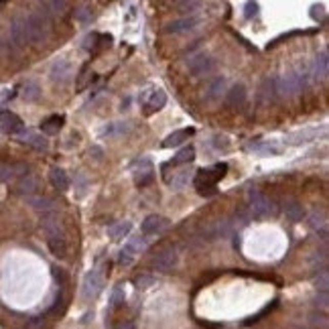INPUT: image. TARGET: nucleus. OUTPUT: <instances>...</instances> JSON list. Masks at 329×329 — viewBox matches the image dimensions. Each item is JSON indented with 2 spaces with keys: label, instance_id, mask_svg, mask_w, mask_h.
Returning <instances> with one entry per match:
<instances>
[{
  "label": "nucleus",
  "instance_id": "1",
  "mask_svg": "<svg viewBox=\"0 0 329 329\" xmlns=\"http://www.w3.org/2000/svg\"><path fill=\"white\" fill-rule=\"evenodd\" d=\"M225 173H228V164L225 163H218L214 164L212 169H201V171H197V175H195L197 193L203 195V197L216 195V193H218V181L225 177Z\"/></svg>",
  "mask_w": 329,
  "mask_h": 329
},
{
  "label": "nucleus",
  "instance_id": "2",
  "mask_svg": "<svg viewBox=\"0 0 329 329\" xmlns=\"http://www.w3.org/2000/svg\"><path fill=\"white\" fill-rule=\"evenodd\" d=\"M27 25V41L33 45H43L49 39L51 33V25L49 18L45 16V12H33L25 18Z\"/></svg>",
  "mask_w": 329,
  "mask_h": 329
},
{
  "label": "nucleus",
  "instance_id": "3",
  "mask_svg": "<svg viewBox=\"0 0 329 329\" xmlns=\"http://www.w3.org/2000/svg\"><path fill=\"white\" fill-rule=\"evenodd\" d=\"M273 88H274V98H295L305 86L301 84V79L297 77L295 71L291 73H282L273 77Z\"/></svg>",
  "mask_w": 329,
  "mask_h": 329
},
{
  "label": "nucleus",
  "instance_id": "4",
  "mask_svg": "<svg viewBox=\"0 0 329 329\" xmlns=\"http://www.w3.org/2000/svg\"><path fill=\"white\" fill-rule=\"evenodd\" d=\"M248 201H250V212L256 218H266L274 214V203L271 197H266L264 193H260L258 189H250L248 191Z\"/></svg>",
  "mask_w": 329,
  "mask_h": 329
},
{
  "label": "nucleus",
  "instance_id": "5",
  "mask_svg": "<svg viewBox=\"0 0 329 329\" xmlns=\"http://www.w3.org/2000/svg\"><path fill=\"white\" fill-rule=\"evenodd\" d=\"M73 75H75V71H73V63L69 59H57L53 63V67H51V73H49L51 81H53L55 86H59V88L69 86Z\"/></svg>",
  "mask_w": 329,
  "mask_h": 329
},
{
  "label": "nucleus",
  "instance_id": "6",
  "mask_svg": "<svg viewBox=\"0 0 329 329\" xmlns=\"http://www.w3.org/2000/svg\"><path fill=\"white\" fill-rule=\"evenodd\" d=\"M104 278H106V273L100 266L86 274V278H84V299H88V301L96 299L104 289Z\"/></svg>",
  "mask_w": 329,
  "mask_h": 329
},
{
  "label": "nucleus",
  "instance_id": "7",
  "mask_svg": "<svg viewBox=\"0 0 329 329\" xmlns=\"http://www.w3.org/2000/svg\"><path fill=\"white\" fill-rule=\"evenodd\" d=\"M177 260H179L177 248L167 246L163 250H159L157 256L153 258V269L159 271V273H171V271L177 266Z\"/></svg>",
  "mask_w": 329,
  "mask_h": 329
},
{
  "label": "nucleus",
  "instance_id": "8",
  "mask_svg": "<svg viewBox=\"0 0 329 329\" xmlns=\"http://www.w3.org/2000/svg\"><path fill=\"white\" fill-rule=\"evenodd\" d=\"M132 175H134V183L138 187H147L153 183L155 179V169H153V163L149 159H138L132 163Z\"/></svg>",
  "mask_w": 329,
  "mask_h": 329
},
{
  "label": "nucleus",
  "instance_id": "9",
  "mask_svg": "<svg viewBox=\"0 0 329 329\" xmlns=\"http://www.w3.org/2000/svg\"><path fill=\"white\" fill-rule=\"evenodd\" d=\"M214 67H216V61L210 55H195L187 61V69L193 77H205L214 71Z\"/></svg>",
  "mask_w": 329,
  "mask_h": 329
},
{
  "label": "nucleus",
  "instance_id": "10",
  "mask_svg": "<svg viewBox=\"0 0 329 329\" xmlns=\"http://www.w3.org/2000/svg\"><path fill=\"white\" fill-rule=\"evenodd\" d=\"M0 130L6 134H20L25 130V124L14 112L4 110V112H0Z\"/></svg>",
  "mask_w": 329,
  "mask_h": 329
},
{
  "label": "nucleus",
  "instance_id": "11",
  "mask_svg": "<svg viewBox=\"0 0 329 329\" xmlns=\"http://www.w3.org/2000/svg\"><path fill=\"white\" fill-rule=\"evenodd\" d=\"M41 228L49 234V238H63V234H65V228H63L59 216H57V214H51V212L41 218Z\"/></svg>",
  "mask_w": 329,
  "mask_h": 329
},
{
  "label": "nucleus",
  "instance_id": "12",
  "mask_svg": "<svg viewBox=\"0 0 329 329\" xmlns=\"http://www.w3.org/2000/svg\"><path fill=\"white\" fill-rule=\"evenodd\" d=\"M10 39H12V43H14L16 47H23V45L29 43V41H27V25H25V18H23V16L12 18V23H10Z\"/></svg>",
  "mask_w": 329,
  "mask_h": 329
},
{
  "label": "nucleus",
  "instance_id": "13",
  "mask_svg": "<svg viewBox=\"0 0 329 329\" xmlns=\"http://www.w3.org/2000/svg\"><path fill=\"white\" fill-rule=\"evenodd\" d=\"M169 228V219L163 216H149L142 221V234L145 236H157Z\"/></svg>",
  "mask_w": 329,
  "mask_h": 329
},
{
  "label": "nucleus",
  "instance_id": "14",
  "mask_svg": "<svg viewBox=\"0 0 329 329\" xmlns=\"http://www.w3.org/2000/svg\"><path fill=\"white\" fill-rule=\"evenodd\" d=\"M18 140L25 142V145H29V147H33V149H37V151H47V149H49V140H47L43 134H37V132H33V130H23V132L18 134Z\"/></svg>",
  "mask_w": 329,
  "mask_h": 329
},
{
  "label": "nucleus",
  "instance_id": "15",
  "mask_svg": "<svg viewBox=\"0 0 329 329\" xmlns=\"http://www.w3.org/2000/svg\"><path fill=\"white\" fill-rule=\"evenodd\" d=\"M199 25V18L197 16H183V18H177L173 23L167 25V33H187L191 29H195Z\"/></svg>",
  "mask_w": 329,
  "mask_h": 329
},
{
  "label": "nucleus",
  "instance_id": "16",
  "mask_svg": "<svg viewBox=\"0 0 329 329\" xmlns=\"http://www.w3.org/2000/svg\"><path fill=\"white\" fill-rule=\"evenodd\" d=\"M325 128H303V130H297L293 134H289V142L291 145H301V142H309L313 138H317L319 134H323Z\"/></svg>",
  "mask_w": 329,
  "mask_h": 329
},
{
  "label": "nucleus",
  "instance_id": "17",
  "mask_svg": "<svg viewBox=\"0 0 329 329\" xmlns=\"http://www.w3.org/2000/svg\"><path fill=\"white\" fill-rule=\"evenodd\" d=\"M244 102H246V88L242 84L232 86V90L225 96V104L230 108H240V106H244Z\"/></svg>",
  "mask_w": 329,
  "mask_h": 329
},
{
  "label": "nucleus",
  "instance_id": "18",
  "mask_svg": "<svg viewBox=\"0 0 329 329\" xmlns=\"http://www.w3.org/2000/svg\"><path fill=\"white\" fill-rule=\"evenodd\" d=\"M195 130L193 128H181V130H175V132H171L167 138L163 140V147L164 149H173V147H179V145H183L191 134H193Z\"/></svg>",
  "mask_w": 329,
  "mask_h": 329
},
{
  "label": "nucleus",
  "instance_id": "19",
  "mask_svg": "<svg viewBox=\"0 0 329 329\" xmlns=\"http://www.w3.org/2000/svg\"><path fill=\"white\" fill-rule=\"evenodd\" d=\"M164 104H167V94H164L163 90H153L149 100H147V104H145V108H147L145 112L147 114H155V112H159V110L163 108Z\"/></svg>",
  "mask_w": 329,
  "mask_h": 329
},
{
  "label": "nucleus",
  "instance_id": "20",
  "mask_svg": "<svg viewBox=\"0 0 329 329\" xmlns=\"http://www.w3.org/2000/svg\"><path fill=\"white\" fill-rule=\"evenodd\" d=\"M313 67V77L315 79H327V73H329V55L327 51H321L317 55L315 63L311 65Z\"/></svg>",
  "mask_w": 329,
  "mask_h": 329
},
{
  "label": "nucleus",
  "instance_id": "21",
  "mask_svg": "<svg viewBox=\"0 0 329 329\" xmlns=\"http://www.w3.org/2000/svg\"><path fill=\"white\" fill-rule=\"evenodd\" d=\"M49 181H51V185H53L55 189H59V191H67V189H69V177H67V173H65L63 169H59V167H53V169H51Z\"/></svg>",
  "mask_w": 329,
  "mask_h": 329
},
{
  "label": "nucleus",
  "instance_id": "22",
  "mask_svg": "<svg viewBox=\"0 0 329 329\" xmlns=\"http://www.w3.org/2000/svg\"><path fill=\"white\" fill-rule=\"evenodd\" d=\"M27 203L37 210V212H51L55 208V201L51 197H45V195H29L27 197Z\"/></svg>",
  "mask_w": 329,
  "mask_h": 329
},
{
  "label": "nucleus",
  "instance_id": "23",
  "mask_svg": "<svg viewBox=\"0 0 329 329\" xmlns=\"http://www.w3.org/2000/svg\"><path fill=\"white\" fill-rule=\"evenodd\" d=\"M37 187H39V179L35 177V175H31V173H27V175H23L20 177V181H18V193H23V195H33L35 191H37Z\"/></svg>",
  "mask_w": 329,
  "mask_h": 329
},
{
  "label": "nucleus",
  "instance_id": "24",
  "mask_svg": "<svg viewBox=\"0 0 329 329\" xmlns=\"http://www.w3.org/2000/svg\"><path fill=\"white\" fill-rule=\"evenodd\" d=\"M63 122H65V118H63V116H59V114L49 116L47 120H43V124H41V130H43V134H47V136H53V134H57V132L63 128Z\"/></svg>",
  "mask_w": 329,
  "mask_h": 329
},
{
  "label": "nucleus",
  "instance_id": "25",
  "mask_svg": "<svg viewBox=\"0 0 329 329\" xmlns=\"http://www.w3.org/2000/svg\"><path fill=\"white\" fill-rule=\"evenodd\" d=\"M309 225L317 232V234H321V236H327V216H325V212H319V210H315L311 216H309Z\"/></svg>",
  "mask_w": 329,
  "mask_h": 329
},
{
  "label": "nucleus",
  "instance_id": "26",
  "mask_svg": "<svg viewBox=\"0 0 329 329\" xmlns=\"http://www.w3.org/2000/svg\"><path fill=\"white\" fill-rule=\"evenodd\" d=\"M20 96L25 102H37L41 98V88L37 81H27L23 88H20Z\"/></svg>",
  "mask_w": 329,
  "mask_h": 329
},
{
  "label": "nucleus",
  "instance_id": "27",
  "mask_svg": "<svg viewBox=\"0 0 329 329\" xmlns=\"http://www.w3.org/2000/svg\"><path fill=\"white\" fill-rule=\"evenodd\" d=\"M284 216L291 219V221H301L305 218V210L299 201H286L284 203Z\"/></svg>",
  "mask_w": 329,
  "mask_h": 329
},
{
  "label": "nucleus",
  "instance_id": "28",
  "mask_svg": "<svg viewBox=\"0 0 329 329\" xmlns=\"http://www.w3.org/2000/svg\"><path fill=\"white\" fill-rule=\"evenodd\" d=\"M132 230V223L130 221H118V223H112L108 228V234L110 238L114 240H122L124 236H128V232Z\"/></svg>",
  "mask_w": 329,
  "mask_h": 329
},
{
  "label": "nucleus",
  "instance_id": "29",
  "mask_svg": "<svg viewBox=\"0 0 329 329\" xmlns=\"http://www.w3.org/2000/svg\"><path fill=\"white\" fill-rule=\"evenodd\" d=\"M189 179H191V171H189V169H183V171L175 173V177L169 181V185H171V189L179 191V189H183V187L189 183Z\"/></svg>",
  "mask_w": 329,
  "mask_h": 329
},
{
  "label": "nucleus",
  "instance_id": "30",
  "mask_svg": "<svg viewBox=\"0 0 329 329\" xmlns=\"http://www.w3.org/2000/svg\"><path fill=\"white\" fill-rule=\"evenodd\" d=\"M49 250L57 258H65L67 256V242H65V238H49Z\"/></svg>",
  "mask_w": 329,
  "mask_h": 329
},
{
  "label": "nucleus",
  "instance_id": "31",
  "mask_svg": "<svg viewBox=\"0 0 329 329\" xmlns=\"http://www.w3.org/2000/svg\"><path fill=\"white\" fill-rule=\"evenodd\" d=\"M193 159H195V149H193V147H185V149H181V151L173 157L171 164H187L191 163Z\"/></svg>",
  "mask_w": 329,
  "mask_h": 329
},
{
  "label": "nucleus",
  "instance_id": "32",
  "mask_svg": "<svg viewBox=\"0 0 329 329\" xmlns=\"http://www.w3.org/2000/svg\"><path fill=\"white\" fill-rule=\"evenodd\" d=\"M94 79H96V73H92V71H90V65H86V67L81 69V73L77 75V84H75V88H77V90H86Z\"/></svg>",
  "mask_w": 329,
  "mask_h": 329
},
{
  "label": "nucleus",
  "instance_id": "33",
  "mask_svg": "<svg viewBox=\"0 0 329 329\" xmlns=\"http://www.w3.org/2000/svg\"><path fill=\"white\" fill-rule=\"evenodd\" d=\"M130 130V126L124 122H114V124H110V126H106L104 130H102V136H116V134H126Z\"/></svg>",
  "mask_w": 329,
  "mask_h": 329
},
{
  "label": "nucleus",
  "instance_id": "34",
  "mask_svg": "<svg viewBox=\"0 0 329 329\" xmlns=\"http://www.w3.org/2000/svg\"><path fill=\"white\" fill-rule=\"evenodd\" d=\"M41 8H47L49 14L61 16V14H65V10H67V2H41Z\"/></svg>",
  "mask_w": 329,
  "mask_h": 329
},
{
  "label": "nucleus",
  "instance_id": "35",
  "mask_svg": "<svg viewBox=\"0 0 329 329\" xmlns=\"http://www.w3.org/2000/svg\"><path fill=\"white\" fill-rule=\"evenodd\" d=\"M260 100L264 104H271L274 100V88H273V79H264L262 81V88H260Z\"/></svg>",
  "mask_w": 329,
  "mask_h": 329
},
{
  "label": "nucleus",
  "instance_id": "36",
  "mask_svg": "<svg viewBox=\"0 0 329 329\" xmlns=\"http://www.w3.org/2000/svg\"><path fill=\"white\" fill-rule=\"evenodd\" d=\"M223 88H225V79H223V77H216V79L212 81L210 90H208V98H210V100L219 98V96H221V92H223Z\"/></svg>",
  "mask_w": 329,
  "mask_h": 329
},
{
  "label": "nucleus",
  "instance_id": "37",
  "mask_svg": "<svg viewBox=\"0 0 329 329\" xmlns=\"http://www.w3.org/2000/svg\"><path fill=\"white\" fill-rule=\"evenodd\" d=\"M92 18H94V12H92L90 6H81V8L75 10V20H77L79 25H90Z\"/></svg>",
  "mask_w": 329,
  "mask_h": 329
},
{
  "label": "nucleus",
  "instance_id": "38",
  "mask_svg": "<svg viewBox=\"0 0 329 329\" xmlns=\"http://www.w3.org/2000/svg\"><path fill=\"white\" fill-rule=\"evenodd\" d=\"M124 299H126V295H124V286H122V284L114 286V291H112V297H110V305L116 309V307H120V305L124 303Z\"/></svg>",
  "mask_w": 329,
  "mask_h": 329
},
{
  "label": "nucleus",
  "instance_id": "39",
  "mask_svg": "<svg viewBox=\"0 0 329 329\" xmlns=\"http://www.w3.org/2000/svg\"><path fill=\"white\" fill-rule=\"evenodd\" d=\"M14 167L10 163H0V181L2 183H8L10 179H14Z\"/></svg>",
  "mask_w": 329,
  "mask_h": 329
},
{
  "label": "nucleus",
  "instance_id": "40",
  "mask_svg": "<svg viewBox=\"0 0 329 329\" xmlns=\"http://www.w3.org/2000/svg\"><path fill=\"white\" fill-rule=\"evenodd\" d=\"M315 286H317V291H319V293H327L329 274H327V271H325V269H323L321 273L315 276Z\"/></svg>",
  "mask_w": 329,
  "mask_h": 329
},
{
  "label": "nucleus",
  "instance_id": "41",
  "mask_svg": "<svg viewBox=\"0 0 329 329\" xmlns=\"http://www.w3.org/2000/svg\"><path fill=\"white\" fill-rule=\"evenodd\" d=\"M250 149H252V151H258V153H278V151H280V147L274 145L273 140H271V142L266 140V142H260V145H252Z\"/></svg>",
  "mask_w": 329,
  "mask_h": 329
},
{
  "label": "nucleus",
  "instance_id": "42",
  "mask_svg": "<svg viewBox=\"0 0 329 329\" xmlns=\"http://www.w3.org/2000/svg\"><path fill=\"white\" fill-rule=\"evenodd\" d=\"M311 18L317 20V23L323 20V18H325V6H323V4H313V6H311Z\"/></svg>",
  "mask_w": 329,
  "mask_h": 329
},
{
  "label": "nucleus",
  "instance_id": "43",
  "mask_svg": "<svg viewBox=\"0 0 329 329\" xmlns=\"http://www.w3.org/2000/svg\"><path fill=\"white\" fill-rule=\"evenodd\" d=\"M98 33H94V35H88L86 39H84V49H88V51H94L96 49V43H98Z\"/></svg>",
  "mask_w": 329,
  "mask_h": 329
},
{
  "label": "nucleus",
  "instance_id": "44",
  "mask_svg": "<svg viewBox=\"0 0 329 329\" xmlns=\"http://www.w3.org/2000/svg\"><path fill=\"white\" fill-rule=\"evenodd\" d=\"M134 284H136L138 289H149L151 284H155V278H153V276H138V278L134 280Z\"/></svg>",
  "mask_w": 329,
  "mask_h": 329
},
{
  "label": "nucleus",
  "instance_id": "45",
  "mask_svg": "<svg viewBox=\"0 0 329 329\" xmlns=\"http://www.w3.org/2000/svg\"><path fill=\"white\" fill-rule=\"evenodd\" d=\"M201 4L199 2H195V0H191V2H177V8H183L185 12H195V8H199Z\"/></svg>",
  "mask_w": 329,
  "mask_h": 329
},
{
  "label": "nucleus",
  "instance_id": "46",
  "mask_svg": "<svg viewBox=\"0 0 329 329\" xmlns=\"http://www.w3.org/2000/svg\"><path fill=\"white\" fill-rule=\"evenodd\" d=\"M244 10H246V12H244V16H246V18H252V16L258 12V4H256V2H246Z\"/></svg>",
  "mask_w": 329,
  "mask_h": 329
},
{
  "label": "nucleus",
  "instance_id": "47",
  "mask_svg": "<svg viewBox=\"0 0 329 329\" xmlns=\"http://www.w3.org/2000/svg\"><path fill=\"white\" fill-rule=\"evenodd\" d=\"M132 258H134V256L124 248V250L120 252V260H118V262H120V264H130V262H132Z\"/></svg>",
  "mask_w": 329,
  "mask_h": 329
},
{
  "label": "nucleus",
  "instance_id": "48",
  "mask_svg": "<svg viewBox=\"0 0 329 329\" xmlns=\"http://www.w3.org/2000/svg\"><path fill=\"white\" fill-rule=\"evenodd\" d=\"M311 321H313L315 325H323V327L327 325V317H325V315H317V313H313V315H311Z\"/></svg>",
  "mask_w": 329,
  "mask_h": 329
},
{
  "label": "nucleus",
  "instance_id": "49",
  "mask_svg": "<svg viewBox=\"0 0 329 329\" xmlns=\"http://www.w3.org/2000/svg\"><path fill=\"white\" fill-rule=\"evenodd\" d=\"M315 301H317V307H321V309H327V293H319Z\"/></svg>",
  "mask_w": 329,
  "mask_h": 329
},
{
  "label": "nucleus",
  "instance_id": "50",
  "mask_svg": "<svg viewBox=\"0 0 329 329\" xmlns=\"http://www.w3.org/2000/svg\"><path fill=\"white\" fill-rule=\"evenodd\" d=\"M92 155H94V159H96V161H102V149L92 147V149H90V157H92Z\"/></svg>",
  "mask_w": 329,
  "mask_h": 329
},
{
  "label": "nucleus",
  "instance_id": "51",
  "mask_svg": "<svg viewBox=\"0 0 329 329\" xmlns=\"http://www.w3.org/2000/svg\"><path fill=\"white\" fill-rule=\"evenodd\" d=\"M53 276H55V280H57V282H63V280H65V274H63L61 269H53Z\"/></svg>",
  "mask_w": 329,
  "mask_h": 329
},
{
  "label": "nucleus",
  "instance_id": "52",
  "mask_svg": "<svg viewBox=\"0 0 329 329\" xmlns=\"http://www.w3.org/2000/svg\"><path fill=\"white\" fill-rule=\"evenodd\" d=\"M14 96V92H10V90H4L2 94H0V102H6V100H10Z\"/></svg>",
  "mask_w": 329,
  "mask_h": 329
},
{
  "label": "nucleus",
  "instance_id": "53",
  "mask_svg": "<svg viewBox=\"0 0 329 329\" xmlns=\"http://www.w3.org/2000/svg\"><path fill=\"white\" fill-rule=\"evenodd\" d=\"M118 329H134V325H132V323H122Z\"/></svg>",
  "mask_w": 329,
  "mask_h": 329
}]
</instances>
